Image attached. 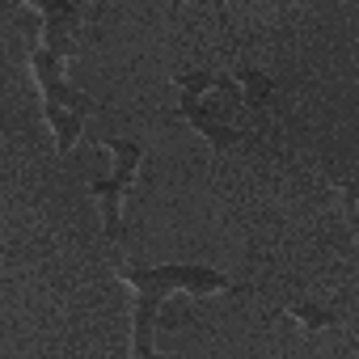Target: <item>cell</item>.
Here are the masks:
<instances>
[{"mask_svg": "<svg viewBox=\"0 0 359 359\" xmlns=\"http://www.w3.org/2000/svg\"><path fill=\"white\" fill-rule=\"evenodd\" d=\"M114 275L123 283L135 287V321H131V359H161L152 351V330H156V313L169 300V292H195V296H212V292H229L233 283L224 279V271L199 266V262H165V266H135V262H118Z\"/></svg>", "mask_w": 359, "mask_h": 359, "instance_id": "2", "label": "cell"}, {"mask_svg": "<svg viewBox=\"0 0 359 359\" xmlns=\"http://www.w3.org/2000/svg\"><path fill=\"white\" fill-rule=\"evenodd\" d=\"M173 85H177V93H182L177 114H182V118L212 144V152H224V148H233V144L241 140V131L224 118V102H220L224 93H233L229 76H212V72H203V68H191V72H177Z\"/></svg>", "mask_w": 359, "mask_h": 359, "instance_id": "3", "label": "cell"}, {"mask_svg": "<svg viewBox=\"0 0 359 359\" xmlns=\"http://www.w3.org/2000/svg\"><path fill=\"white\" fill-rule=\"evenodd\" d=\"M5 254H9V245H5V241H0V258H5Z\"/></svg>", "mask_w": 359, "mask_h": 359, "instance_id": "7", "label": "cell"}, {"mask_svg": "<svg viewBox=\"0 0 359 359\" xmlns=\"http://www.w3.org/2000/svg\"><path fill=\"white\" fill-rule=\"evenodd\" d=\"M110 156H114V173L110 177H89V199L97 203L102 212V237L106 241H118L123 237V195L127 187L135 182L140 173V161H144V144L140 140H118V135H102L97 140Z\"/></svg>", "mask_w": 359, "mask_h": 359, "instance_id": "4", "label": "cell"}, {"mask_svg": "<svg viewBox=\"0 0 359 359\" xmlns=\"http://www.w3.org/2000/svg\"><path fill=\"white\" fill-rule=\"evenodd\" d=\"M30 9L43 18V43L26 55V64L39 81L43 114H47V127L55 131V152L68 156L85 135V118L97 110V102L89 93H81L64 81V60L76 51V43L68 34H72V22H81V9L76 5H30Z\"/></svg>", "mask_w": 359, "mask_h": 359, "instance_id": "1", "label": "cell"}, {"mask_svg": "<svg viewBox=\"0 0 359 359\" xmlns=\"http://www.w3.org/2000/svg\"><path fill=\"white\" fill-rule=\"evenodd\" d=\"M283 313L300 321L304 338H313V334H321V330H330V325L338 321V317H334V309H321V304H309V300H287V304H283Z\"/></svg>", "mask_w": 359, "mask_h": 359, "instance_id": "6", "label": "cell"}, {"mask_svg": "<svg viewBox=\"0 0 359 359\" xmlns=\"http://www.w3.org/2000/svg\"><path fill=\"white\" fill-rule=\"evenodd\" d=\"M229 81H233V97H237L241 106H250V110H258V106L271 97V89H275V81H271L266 72H258V68H237Z\"/></svg>", "mask_w": 359, "mask_h": 359, "instance_id": "5", "label": "cell"}]
</instances>
